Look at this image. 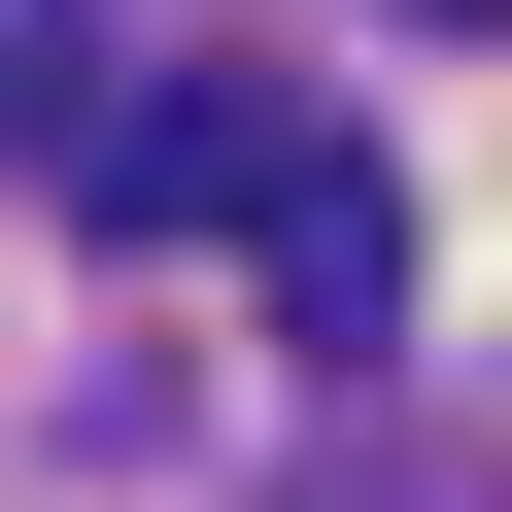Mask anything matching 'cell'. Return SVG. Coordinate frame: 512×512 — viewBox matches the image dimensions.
I'll use <instances>...</instances> for the list:
<instances>
[{
    "label": "cell",
    "instance_id": "obj_1",
    "mask_svg": "<svg viewBox=\"0 0 512 512\" xmlns=\"http://www.w3.org/2000/svg\"><path fill=\"white\" fill-rule=\"evenodd\" d=\"M239 274H274V342L376 410V342H410V205H376V137H308L274 205H239Z\"/></svg>",
    "mask_w": 512,
    "mask_h": 512
},
{
    "label": "cell",
    "instance_id": "obj_2",
    "mask_svg": "<svg viewBox=\"0 0 512 512\" xmlns=\"http://www.w3.org/2000/svg\"><path fill=\"white\" fill-rule=\"evenodd\" d=\"M69 171H103L137 239H239V205L308 171V103H274V69H103V137H69Z\"/></svg>",
    "mask_w": 512,
    "mask_h": 512
},
{
    "label": "cell",
    "instance_id": "obj_3",
    "mask_svg": "<svg viewBox=\"0 0 512 512\" xmlns=\"http://www.w3.org/2000/svg\"><path fill=\"white\" fill-rule=\"evenodd\" d=\"M0 137H103V35L69 0H0Z\"/></svg>",
    "mask_w": 512,
    "mask_h": 512
},
{
    "label": "cell",
    "instance_id": "obj_4",
    "mask_svg": "<svg viewBox=\"0 0 512 512\" xmlns=\"http://www.w3.org/2000/svg\"><path fill=\"white\" fill-rule=\"evenodd\" d=\"M274 512H512V478H444V444H308Z\"/></svg>",
    "mask_w": 512,
    "mask_h": 512
},
{
    "label": "cell",
    "instance_id": "obj_5",
    "mask_svg": "<svg viewBox=\"0 0 512 512\" xmlns=\"http://www.w3.org/2000/svg\"><path fill=\"white\" fill-rule=\"evenodd\" d=\"M444 35H512V0H444Z\"/></svg>",
    "mask_w": 512,
    "mask_h": 512
}]
</instances>
